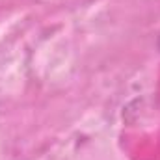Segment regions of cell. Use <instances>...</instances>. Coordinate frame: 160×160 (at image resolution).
I'll return each instance as SVG.
<instances>
[{
    "mask_svg": "<svg viewBox=\"0 0 160 160\" xmlns=\"http://www.w3.org/2000/svg\"><path fill=\"white\" fill-rule=\"evenodd\" d=\"M158 48H160V39H158Z\"/></svg>",
    "mask_w": 160,
    "mask_h": 160,
    "instance_id": "cell-1",
    "label": "cell"
}]
</instances>
